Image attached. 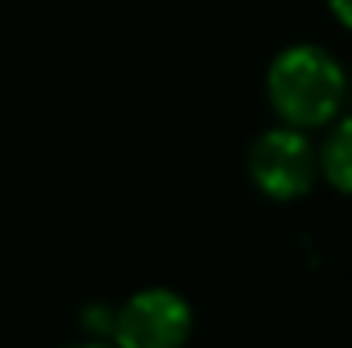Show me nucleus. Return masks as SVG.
Listing matches in <instances>:
<instances>
[{"label": "nucleus", "mask_w": 352, "mask_h": 348, "mask_svg": "<svg viewBox=\"0 0 352 348\" xmlns=\"http://www.w3.org/2000/svg\"><path fill=\"white\" fill-rule=\"evenodd\" d=\"M342 69L322 48H291L270 69V100L294 126H315L342 106Z\"/></svg>", "instance_id": "nucleus-1"}, {"label": "nucleus", "mask_w": 352, "mask_h": 348, "mask_svg": "<svg viewBox=\"0 0 352 348\" xmlns=\"http://www.w3.org/2000/svg\"><path fill=\"white\" fill-rule=\"evenodd\" d=\"M192 332L188 304L171 290H144L113 318L117 348H182Z\"/></svg>", "instance_id": "nucleus-2"}, {"label": "nucleus", "mask_w": 352, "mask_h": 348, "mask_svg": "<svg viewBox=\"0 0 352 348\" xmlns=\"http://www.w3.org/2000/svg\"><path fill=\"white\" fill-rule=\"evenodd\" d=\"M250 171L260 192H267L270 198H298L315 181V150L301 133L274 130L256 140Z\"/></svg>", "instance_id": "nucleus-3"}, {"label": "nucleus", "mask_w": 352, "mask_h": 348, "mask_svg": "<svg viewBox=\"0 0 352 348\" xmlns=\"http://www.w3.org/2000/svg\"><path fill=\"white\" fill-rule=\"evenodd\" d=\"M325 174L339 192L352 195V119L342 123L325 143Z\"/></svg>", "instance_id": "nucleus-4"}, {"label": "nucleus", "mask_w": 352, "mask_h": 348, "mask_svg": "<svg viewBox=\"0 0 352 348\" xmlns=\"http://www.w3.org/2000/svg\"><path fill=\"white\" fill-rule=\"evenodd\" d=\"M329 3H332L336 17H339L346 27H352V0H329Z\"/></svg>", "instance_id": "nucleus-5"}, {"label": "nucleus", "mask_w": 352, "mask_h": 348, "mask_svg": "<svg viewBox=\"0 0 352 348\" xmlns=\"http://www.w3.org/2000/svg\"><path fill=\"white\" fill-rule=\"evenodd\" d=\"M69 348H107V345H96V342H86V345H69Z\"/></svg>", "instance_id": "nucleus-6"}]
</instances>
